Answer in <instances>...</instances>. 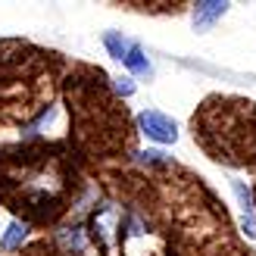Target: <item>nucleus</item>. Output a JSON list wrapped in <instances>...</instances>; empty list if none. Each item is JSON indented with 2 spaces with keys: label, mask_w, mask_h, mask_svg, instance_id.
I'll use <instances>...</instances> for the list:
<instances>
[{
  "label": "nucleus",
  "mask_w": 256,
  "mask_h": 256,
  "mask_svg": "<svg viewBox=\"0 0 256 256\" xmlns=\"http://www.w3.org/2000/svg\"><path fill=\"white\" fill-rule=\"evenodd\" d=\"M134 122H138V132L144 134L147 140H153L156 147H169V144H175V140H178V122L172 116H166L162 110L147 106V110L138 112Z\"/></svg>",
  "instance_id": "f03ea898"
},
{
  "label": "nucleus",
  "mask_w": 256,
  "mask_h": 256,
  "mask_svg": "<svg viewBox=\"0 0 256 256\" xmlns=\"http://www.w3.org/2000/svg\"><path fill=\"white\" fill-rule=\"evenodd\" d=\"M100 44H104V50H106V54L116 60V62H122V60H125V54H128V47H132V38H125L122 32L110 28V32H104Z\"/></svg>",
  "instance_id": "9b49d317"
},
{
  "label": "nucleus",
  "mask_w": 256,
  "mask_h": 256,
  "mask_svg": "<svg viewBox=\"0 0 256 256\" xmlns=\"http://www.w3.org/2000/svg\"><path fill=\"white\" fill-rule=\"evenodd\" d=\"M228 6L225 0H200V4H194V10H190V25H194V32H210L216 22H219Z\"/></svg>",
  "instance_id": "39448f33"
},
{
  "label": "nucleus",
  "mask_w": 256,
  "mask_h": 256,
  "mask_svg": "<svg viewBox=\"0 0 256 256\" xmlns=\"http://www.w3.org/2000/svg\"><path fill=\"white\" fill-rule=\"evenodd\" d=\"M147 234V219L140 216L138 210H128L122 212V219H119V240L125 244V240H132V238H144Z\"/></svg>",
  "instance_id": "1a4fd4ad"
},
{
  "label": "nucleus",
  "mask_w": 256,
  "mask_h": 256,
  "mask_svg": "<svg viewBox=\"0 0 256 256\" xmlns=\"http://www.w3.org/2000/svg\"><path fill=\"white\" fill-rule=\"evenodd\" d=\"M232 194L240 206V228H244V234L250 240H256V203H253V190L247 182H240V178H232Z\"/></svg>",
  "instance_id": "20e7f679"
},
{
  "label": "nucleus",
  "mask_w": 256,
  "mask_h": 256,
  "mask_svg": "<svg viewBox=\"0 0 256 256\" xmlns=\"http://www.w3.org/2000/svg\"><path fill=\"white\" fill-rule=\"evenodd\" d=\"M28 234H32V225L25 219H10L4 234H0V253H19L25 244H28Z\"/></svg>",
  "instance_id": "0eeeda50"
},
{
  "label": "nucleus",
  "mask_w": 256,
  "mask_h": 256,
  "mask_svg": "<svg viewBox=\"0 0 256 256\" xmlns=\"http://www.w3.org/2000/svg\"><path fill=\"white\" fill-rule=\"evenodd\" d=\"M56 247L66 253V256H88V250H91V238H88V228L82 222H66L56 228Z\"/></svg>",
  "instance_id": "7ed1b4c3"
},
{
  "label": "nucleus",
  "mask_w": 256,
  "mask_h": 256,
  "mask_svg": "<svg viewBox=\"0 0 256 256\" xmlns=\"http://www.w3.org/2000/svg\"><path fill=\"white\" fill-rule=\"evenodd\" d=\"M110 82H112V91H116V97H122V100L134 97V91H138V84H134L132 75H112Z\"/></svg>",
  "instance_id": "f8f14e48"
},
{
  "label": "nucleus",
  "mask_w": 256,
  "mask_h": 256,
  "mask_svg": "<svg viewBox=\"0 0 256 256\" xmlns=\"http://www.w3.org/2000/svg\"><path fill=\"white\" fill-rule=\"evenodd\" d=\"M119 219H122V212L116 203H94V210L91 216H88V238H94L100 247H112V240L119 238Z\"/></svg>",
  "instance_id": "f257e3e1"
},
{
  "label": "nucleus",
  "mask_w": 256,
  "mask_h": 256,
  "mask_svg": "<svg viewBox=\"0 0 256 256\" xmlns=\"http://www.w3.org/2000/svg\"><path fill=\"white\" fill-rule=\"evenodd\" d=\"M122 66H125V72L132 75V78H153V60L147 56V50H144V44L140 41H132V47H128V54H125V60H122Z\"/></svg>",
  "instance_id": "423d86ee"
},
{
  "label": "nucleus",
  "mask_w": 256,
  "mask_h": 256,
  "mask_svg": "<svg viewBox=\"0 0 256 256\" xmlns=\"http://www.w3.org/2000/svg\"><path fill=\"white\" fill-rule=\"evenodd\" d=\"M132 162L144 166V169H169L172 166V156L160 147H144V150H134L132 153Z\"/></svg>",
  "instance_id": "9d476101"
},
{
  "label": "nucleus",
  "mask_w": 256,
  "mask_h": 256,
  "mask_svg": "<svg viewBox=\"0 0 256 256\" xmlns=\"http://www.w3.org/2000/svg\"><path fill=\"white\" fill-rule=\"evenodd\" d=\"M56 119H60V106H44L38 116L22 128V140H41V138H47L50 134V128L56 125Z\"/></svg>",
  "instance_id": "6e6552de"
}]
</instances>
